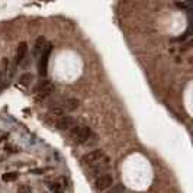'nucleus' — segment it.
<instances>
[{
  "label": "nucleus",
  "mask_w": 193,
  "mask_h": 193,
  "mask_svg": "<svg viewBox=\"0 0 193 193\" xmlns=\"http://www.w3.org/2000/svg\"><path fill=\"white\" fill-rule=\"evenodd\" d=\"M7 68H9V60H2V67H0V89L4 87V84L7 81Z\"/></svg>",
  "instance_id": "8"
},
{
  "label": "nucleus",
  "mask_w": 193,
  "mask_h": 193,
  "mask_svg": "<svg viewBox=\"0 0 193 193\" xmlns=\"http://www.w3.org/2000/svg\"><path fill=\"white\" fill-rule=\"evenodd\" d=\"M176 6L179 9H185V10H190V7L193 6L192 2H177Z\"/></svg>",
  "instance_id": "13"
},
{
  "label": "nucleus",
  "mask_w": 193,
  "mask_h": 193,
  "mask_svg": "<svg viewBox=\"0 0 193 193\" xmlns=\"http://www.w3.org/2000/svg\"><path fill=\"white\" fill-rule=\"evenodd\" d=\"M52 92H54V84L51 81H48V80H44L42 83H39L38 87L35 89V93L38 94V99H45Z\"/></svg>",
  "instance_id": "5"
},
{
  "label": "nucleus",
  "mask_w": 193,
  "mask_h": 193,
  "mask_svg": "<svg viewBox=\"0 0 193 193\" xmlns=\"http://www.w3.org/2000/svg\"><path fill=\"white\" fill-rule=\"evenodd\" d=\"M17 192L19 193H31V187L29 186H26V185H22L17 187Z\"/></svg>",
  "instance_id": "15"
},
{
  "label": "nucleus",
  "mask_w": 193,
  "mask_h": 193,
  "mask_svg": "<svg viewBox=\"0 0 193 193\" xmlns=\"http://www.w3.org/2000/svg\"><path fill=\"white\" fill-rule=\"evenodd\" d=\"M81 164L84 167H87V176L93 179L105 174L109 170V158L102 150H94V151L84 154L81 157Z\"/></svg>",
  "instance_id": "1"
},
{
  "label": "nucleus",
  "mask_w": 193,
  "mask_h": 193,
  "mask_svg": "<svg viewBox=\"0 0 193 193\" xmlns=\"http://www.w3.org/2000/svg\"><path fill=\"white\" fill-rule=\"evenodd\" d=\"M63 186H60L58 183H50V190L51 193H63Z\"/></svg>",
  "instance_id": "14"
},
{
  "label": "nucleus",
  "mask_w": 193,
  "mask_h": 193,
  "mask_svg": "<svg viewBox=\"0 0 193 193\" xmlns=\"http://www.w3.org/2000/svg\"><path fill=\"white\" fill-rule=\"evenodd\" d=\"M94 186H96L97 190L109 189V187L113 186V177L110 176V174H108V173H105V174H102V176L94 179Z\"/></svg>",
  "instance_id": "4"
},
{
  "label": "nucleus",
  "mask_w": 193,
  "mask_h": 193,
  "mask_svg": "<svg viewBox=\"0 0 193 193\" xmlns=\"http://www.w3.org/2000/svg\"><path fill=\"white\" fill-rule=\"evenodd\" d=\"M92 137V129L86 125H77L71 131V138L77 144H86L89 142V138Z\"/></svg>",
  "instance_id": "2"
},
{
  "label": "nucleus",
  "mask_w": 193,
  "mask_h": 193,
  "mask_svg": "<svg viewBox=\"0 0 193 193\" xmlns=\"http://www.w3.org/2000/svg\"><path fill=\"white\" fill-rule=\"evenodd\" d=\"M46 44L48 42L45 41L44 36H39L36 41H35V45H34V57H41V54L44 52V50L46 48Z\"/></svg>",
  "instance_id": "9"
},
{
  "label": "nucleus",
  "mask_w": 193,
  "mask_h": 193,
  "mask_svg": "<svg viewBox=\"0 0 193 193\" xmlns=\"http://www.w3.org/2000/svg\"><path fill=\"white\" fill-rule=\"evenodd\" d=\"M74 126H76V121L71 116H65L64 115V116L58 118V121H57V128L61 131H73Z\"/></svg>",
  "instance_id": "6"
},
{
  "label": "nucleus",
  "mask_w": 193,
  "mask_h": 193,
  "mask_svg": "<svg viewBox=\"0 0 193 193\" xmlns=\"http://www.w3.org/2000/svg\"><path fill=\"white\" fill-rule=\"evenodd\" d=\"M60 106L63 108L64 113H65V112H73L74 109L79 108V100H77L76 97H68V99H65Z\"/></svg>",
  "instance_id": "7"
},
{
  "label": "nucleus",
  "mask_w": 193,
  "mask_h": 193,
  "mask_svg": "<svg viewBox=\"0 0 193 193\" xmlns=\"http://www.w3.org/2000/svg\"><path fill=\"white\" fill-rule=\"evenodd\" d=\"M51 50H52V45L51 44H46V48L44 50V52L41 54L39 57V76L41 77H45L46 76V67H48V57L51 54Z\"/></svg>",
  "instance_id": "3"
},
{
  "label": "nucleus",
  "mask_w": 193,
  "mask_h": 193,
  "mask_svg": "<svg viewBox=\"0 0 193 193\" xmlns=\"http://www.w3.org/2000/svg\"><path fill=\"white\" fill-rule=\"evenodd\" d=\"M26 51H28V45L26 42H21L17 45V51H16V65L21 64L23 60H25V55H26Z\"/></svg>",
  "instance_id": "10"
},
{
  "label": "nucleus",
  "mask_w": 193,
  "mask_h": 193,
  "mask_svg": "<svg viewBox=\"0 0 193 193\" xmlns=\"http://www.w3.org/2000/svg\"><path fill=\"white\" fill-rule=\"evenodd\" d=\"M32 74H29V73H25V74H22L21 79H19V84H22V86H28V84L32 81Z\"/></svg>",
  "instance_id": "11"
},
{
  "label": "nucleus",
  "mask_w": 193,
  "mask_h": 193,
  "mask_svg": "<svg viewBox=\"0 0 193 193\" xmlns=\"http://www.w3.org/2000/svg\"><path fill=\"white\" fill-rule=\"evenodd\" d=\"M2 179H3V181H7V183H10V181H15L17 179V173L12 171V173H4L3 176H2Z\"/></svg>",
  "instance_id": "12"
},
{
  "label": "nucleus",
  "mask_w": 193,
  "mask_h": 193,
  "mask_svg": "<svg viewBox=\"0 0 193 193\" xmlns=\"http://www.w3.org/2000/svg\"><path fill=\"white\" fill-rule=\"evenodd\" d=\"M123 190H125V187H123L122 185H116L113 187V190H110V193H122Z\"/></svg>",
  "instance_id": "16"
},
{
  "label": "nucleus",
  "mask_w": 193,
  "mask_h": 193,
  "mask_svg": "<svg viewBox=\"0 0 193 193\" xmlns=\"http://www.w3.org/2000/svg\"><path fill=\"white\" fill-rule=\"evenodd\" d=\"M9 137V134H6V132H2V131H0V141H3L4 138H7Z\"/></svg>",
  "instance_id": "17"
}]
</instances>
